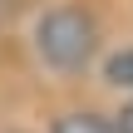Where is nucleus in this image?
<instances>
[{
	"label": "nucleus",
	"instance_id": "nucleus-1",
	"mask_svg": "<svg viewBox=\"0 0 133 133\" xmlns=\"http://www.w3.org/2000/svg\"><path fill=\"white\" fill-rule=\"evenodd\" d=\"M94 44H99V25L79 5H54L35 25V49H39V59L49 69H64V74L69 69H84L89 54H94Z\"/></svg>",
	"mask_w": 133,
	"mask_h": 133
},
{
	"label": "nucleus",
	"instance_id": "nucleus-2",
	"mask_svg": "<svg viewBox=\"0 0 133 133\" xmlns=\"http://www.w3.org/2000/svg\"><path fill=\"white\" fill-rule=\"evenodd\" d=\"M49 133H118L114 118H104V114H59Z\"/></svg>",
	"mask_w": 133,
	"mask_h": 133
},
{
	"label": "nucleus",
	"instance_id": "nucleus-3",
	"mask_svg": "<svg viewBox=\"0 0 133 133\" xmlns=\"http://www.w3.org/2000/svg\"><path fill=\"white\" fill-rule=\"evenodd\" d=\"M104 79H109L114 89H133V49L109 54V64H104Z\"/></svg>",
	"mask_w": 133,
	"mask_h": 133
},
{
	"label": "nucleus",
	"instance_id": "nucleus-4",
	"mask_svg": "<svg viewBox=\"0 0 133 133\" xmlns=\"http://www.w3.org/2000/svg\"><path fill=\"white\" fill-rule=\"evenodd\" d=\"M114 123H118V133H133V99L118 109V114H114Z\"/></svg>",
	"mask_w": 133,
	"mask_h": 133
}]
</instances>
